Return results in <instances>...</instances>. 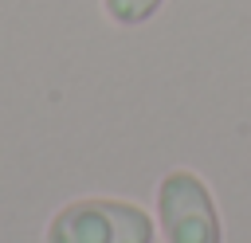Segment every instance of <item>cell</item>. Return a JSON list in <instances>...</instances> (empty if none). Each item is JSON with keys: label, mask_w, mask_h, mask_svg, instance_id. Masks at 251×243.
Segmentation results:
<instances>
[{"label": "cell", "mask_w": 251, "mask_h": 243, "mask_svg": "<svg viewBox=\"0 0 251 243\" xmlns=\"http://www.w3.org/2000/svg\"><path fill=\"white\" fill-rule=\"evenodd\" d=\"M43 243H157V219L122 196H78L55 208Z\"/></svg>", "instance_id": "cell-1"}, {"label": "cell", "mask_w": 251, "mask_h": 243, "mask_svg": "<svg viewBox=\"0 0 251 243\" xmlns=\"http://www.w3.org/2000/svg\"><path fill=\"white\" fill-rule=\"evenodd\" d=\"M153 219L161 243H224L216 192L196 169H169L157 180Z\"/></svg>", "instance_id": "cell-2"}, {"label": "cell", "mask_w": 251, "mask_h": 243, "mask_svg": "<svg viewBox=\"0 0 251 243\" xmlns=\"http://www.w3.org/2000/svg\"><path fill=\"white\" fill-rule=\"evenodd\" d=\"M161 4L165 0H102V12L118 27H141L161 12Z\"/></svg>", "instance_id": "cell-3"}]
</instances>
